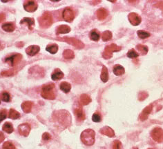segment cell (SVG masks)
I'll use <instances>...</instances> for the list:
<instances>
[{"mask_svg":"<svg viewBox=\"0 0 163 149\" xmlns=\"http://www.w3.org/2000/svg\"><path fill=\"white\" fill-rule=\"evenodd\" d=\"M95 133L94 130L92 129H86L82 133L81 140L85 145L91 146L95 142Z\"/></svg>","mask_w":163,"mask_h":149,"instance_id":"cell-1","label":"cell"},{"mask_svg":"<svg viewBox=\"0 0 163 149\" xmlns=\"http://www.w3.org/2000/svg\"><path fill=\"white\" fill-rule=\"evenodd\" d=\"M54 88H55V85L53 84H49L44 86L41 93L42 97L46 99H50V100L55 99V94L53 92Z\"/></svg>","mask_w":163,"mask_h":149,"instance_id":"cell-2","label":"cell"},{"mask_svg":"<svg viewBox=\"0 0 163 149\" xmlns=\"http://www.w3.org/2000/svg\"><path fill=\"white\" fill-rule=\"evenodd\" d=\"M39 23L42 28H46L51 26L53 23L52 15L49 12H45L40 18L39 19Z\"/></svg>","mask_w":163,"mask_h":149,"instance_id":"cell-3","label":"cell"},{"mask_svg":"<svg viewBox=\"0 0 163 149\" xmlns=\"http://www.w3.org/2000/svg\"><path fill=\"white\" fill-rule=\"evenodd\" d=\"M120 50H121V47L118 46L115 44H111L107 46L105 48L104 52H103L102 56L104 59L108 60V59L111 58L112 56H113V52L120 51Z\"/></svg>","mask_w":163,"mask_h":149,"instance_id":"cell-4","label":"cell"},{"mask_svg":"<svg viewBox=\"0 0 163 149\" xmlns=\"http://www.w3.org/2000/svg\"><path fill=\"white\" fill-rule=\"evenodd\" d=\"M57 40L67 42L68 44L73 45L74 47L78 49H82L84 47V44L82 42L79 41L77 39L73 38V37H63V38H58Z\"/></svg>","mask_w":163,"mask_h":149,"instance_id":"cell-5","label":"cell"},{"mask_svg":"<svg viewBox=\"0 0 163 149\" xmlns=\"http://www.w3.org/2000/svg\"><path fill=\"white\" fill-rule=\"evenodd\" d=\"M151 136L156 142L161 143L163 142V130L159 127H156L152 130Z\"/></svg>","mask_w":163,"mask_h":149,"instance_id":"cell-6","label":"cell"},{"mask_svg":"<svg viewBox=\"0 0 163 149\" xmlns=\"http://www.w3.org/2000/svg\"><path fill=\"white\" fill-rule=\"evenodd\" d=\"M22 58V55L20 54H16V55H13L6 57L5 59V62L8 63L11 66H14L20 62V61H21Z\"/></svg>","mask_w":163,"mask_h":149,"instance_id":"cell-7","label":"cell"},{"mask_svg":"<svg viewBox=\"0 0 163 149\" xmlns=\"http://www.w3.org/2000/svg\"><path fill=\"white\" fill-rule=\"evenodd\" d=\"M62 17L63 19L67 22H71L74 19L75 15L74 12L70 8H67L64 10L63 13H62Z\"/></svg>","mask_w":163,"mask_h":149,"instance_id":"cell-8","label":"cell"},{"mask_svg":"<svg viewBox=\"0 0 163 149\" xmlns=\"http://www.w3.org/2000/svg\"><path fill=\"white\" fill-rule=\"evenodd\" d=\"M37 7L38 6L36 2L34 1H26L24 4V8L25 9V11L29 12V13L35 12L37 9Z\"/></svg>","mask_w":163,"mask_h":149,"instance_id":"cell-9","label":"cell"},{"mask_svg":"<svg viewBox=\"0 0 163 149\" xmlns=\"http://www.w3.org/2000/svg\"><path fill=\"white\" fill-rule=\"evenodd\" d=\"M129 20L130 23H131L133 26H138L141 22V17L140 15H137V13H131L128 16Z\"/></svg>","mask_w":163,"mask_h":149,"instance_id":"cell-10","label":"cell"},{"mask_svg":"<svg viewBox=\"0 0 163 149\" xmlns=\"http://www.w3.org/2000/svg\"><path fill=\"white\" fill-rule=\"evenodd\" d=\"M19 133L22 136H28L30 131V126L28 123H22L18 127Z\"/></svg>","mask_w":163,"mask_h":149,"instance_id":"cell-11","label":"cell"},{"mask_svg":"<svg viewBox=\"0 0 163 149\" xmlns=\"http://www.w3.org/2000/svg\"><path fill=\"white\" fill-rule=\"evenodd\" d=\"M152 108H153L152 104H150L148 106H147V107L142 111V113H141L140 115V118L142 121H145V120H146L147 118H148L149 115L150 114V113L152 111Z\"/></svg>","mask_w":163,"mask_h":149,"instance_id":"cell-12","label":"cell"},{"mask_svg":"<svg viewBox=\"0 0 163 149\" xmlns=\"http://www.w3.org/2000/svg\"><path fill=\"white\" fill-rule=\"evenodd\" d=\"M40 46H36V45L30 46H28V48H26V54H28V55L34 56L40 52Z\"/></svg>","mask_w":163,"mask_h":149,"instance_id":"cell-13","label":"cell"},{"mask_svg":"<svg viewBox=\"0 0 163 149\" xmlns=\"http://www.w3.org/2000/svg\"><path fill=\"white\" fill-rule=\"evenodd\" d=\"M100 132L101 134L106 135V136L109 137V138H113L115 136V133L113 130L111 128L108 126H104L100 129Z\"/></svg>","mask_w":163,"mask_h":149,"instance_id":"cell-14","label":"cell"},{"mask_svg":"<svg viewBox=\"0 0 163 149\" xmlns=\"http://www.w3.org/2000/svg\"><path fill=\"white\" fill-rule=\"evenodd\" d=\"M21 24H24V23H26L28 24V28L30 30H33L35 26V20L33 18H29V17H24L20 21Z\"/></svg>","mask_w":163,"mask_h":149,"instance_id":"cell-15","label":"cell"},{"mask_svg":"<svg viewBox=\"0 0 163 149\" xmlns=\"http://www.w3.org/2000/svg\"><path fill=\"white\" fill-rule=\"evenodd\" d=\"M71 31V28L67 25H61L58 26L56 29V35L59 34H66L69 33Z\"/></svg>","mask_w":163,"mask_h":149,"instance_id":"cell-16","label":"cell"},{"mask_svg":"<svg viewBox=\"0 0 163 149\" xmlns=\"http://www.w3.org/2000/svg\"><path fill=\"white\" fill-rule=\"evenodd\" d=\"M108 11L105 8H101L97 11V17L99 20H103L107 17Z\"/></svg>","mask_w":163,"mask_h":149,"instance_id":"cell-17","label":"cell"},{"mask_svg":"<svg viewBox=\"0 0 163 149\" xmlns=\"http://www.w3.org/2000/svg\"><path fill=\"white\" fill-rule=\"evenodd\" d=\"M63 77H64V73L59 70V69H56V70L53 72L51 75V78L54 81L59 80V79H62Z\"/></svg>","mask_w":163,"mask_h":149,"instance_id":"cell-18","label":"cell"},{"mask_svg":"<svg viewBox=\"0 0 163 149\" xmlns=\"http://www.w3.org/2000/svg\"><path fill=\"white\" fill-rule=\"evenodd\" d=\"M100 78H101V80L104 83H106L108 82V69L106 66H103L102 69V72H101V75H100Z\"/></svg>","mask_w":163,"mask_h":149,"instance_id":"cell-19","label":"cell"},{"mask_svg":"<svg viewBox=\"0 0 163 149\" xmlns=\"http://www.w3.org/2000/svg\"><path fill=\"white\" fill-rule=\"evenodd\" d=\"M32 106H33V103L29 101H24L22 104V108L23 111L26 113H28L31 111Z\"/></svg>","mask_w":163,"mask_h":149,"instance_id":"cell-20","label":"cell"},{"mask_svg":"<svg viewBox=\"0 0 163 149\" xmlns=\"http://www.w3.org/2000/svg\"><path fill=\"white\" fill-rule=\"evenodd\" d=\"M125 68H124L121 65L116 64V65L114 66V68H113V73H114L115 75L117 76L122 75V74L125 73Z\"/></svg>","mask_w":163,"mask_h":149,"instance_id":"cell-21","label":"cell"},{"mask_svg":"<svg viewBox=\"0 0 163 149\" xmlns=\"http://www.w3.org/2000/svg\"><path fill=\"white\" fill-rule=\"evenodd\" d=\"M75 114L76 117H77V118L79 120H82H82H84V118H85L84 113H83L82 108L81 107H78L75 110Z\"/></svg>","mask_w":163,"mask_h":149,"instance_id":"cell-22","label":"cell"},{"mask_svg":"<svg viewBox=\"0 0 163 149\" xmlns=\"http://www.w3.org/2000/svg\"><path fill=\"white\" fill-rule=\"evenodd\" d=\"M59 87H60V89L62 90V91H63L64 93H69V91H71V84H69V83L65 82L61 83V84H60V86H59Z\"/></svg>","mask_w":163,"mask_h":149,"instance_id":"cell-23","label":"cell"},{"mask_svg":"<svg viewBox=\"0 0 163 149\" xmlns=\"http://www.w3.org/2000/svg\"><path fill=\"white\" fill-rule=\"evenodd\" d=\"M91 101V97H89L86 94H82L80 96V102L82 105H87Z\"/></svg>","mask_w":163,"mask_h":149,"instance_id":"cell-24","label":"cell"},{"mask_svg":"<svg viewBox=\"0 0 163 149\" xmlns=\"http://www.w3.org/2000/svg\"><path fill=\"white\" fill-rule=\"evenodd\" d=\"M2 129H3V130H4V131L6 132V133H9V134H11V133H13V130H14L12 123H9V122L5 123L4 124V126H3Z\"/></svg>","mask_w":163,"mask_h":149,"instance_id":"cell-25","label":"cell"},{"mask_svg":"<svg viewBox=\"0 0 163 149\" xmlns=\"http://www.w3.org/2000/svg\"><path fill=\"white\" fill-rule=\"evenodd\" d=\"M2 28H3V30L6 32H13V31H14L15 27L14 26V24H13V23H4V24H3Z\"/></svg>","mask_w":163,"mask_h":149,"instance_id":"cell-26","label":"cell"},{"mask_svg":"<svg viewBox=\"0 0 163 149\" xmlns=\"http://www.w3.org/2000/svg\"><path fill=\"white\" fill-rule=\"evenodd\" d=\"M46 50L51 54H55L58 50V46L56 44L48 45L46 46Z\"/></svg>","mask_w":163,"mask_h":149,"instance_id":"cell-27","label":"cell"},{"mask_svg":"<svg viewBox=\"0 0 163 149\" xmlns=\"http://www.w3.org/2000/svg\"><path fill=\"white\" fill-rule=\"evenodd\" d=\"M102 40L104 42H108L111 40L112 38V33L109 30H106L102 33Z\"/></svg>","mask_w":163,"mask_h":149,"instance_id":"cell-28","label":"cell"},{"mask_svg":"<svg viewBox=\"0 0 163 149\" xmlns=\"http://www.w3.org/2000/svg\"><path fill=\"white\" fill-rule=\"evenodd\" d=\"M63 55L64 58L67 59V60H70V59L74 58V52L71 50H65L63 52Z\"/></svg>","mask_w":163,"mask_h":149,"instance_id":"cell-29","label":"cell"},{"mask_svg":"<svg viewBox=\"0 0 163 149\" xmlns=\"http://www.w3.org/2000/svg\"><path fill=\"white\" fill-rule=\"evenodd\" d=\"M8 117H9L11 119H17L20 117V113H18V112L17 111H15V110L11 109L9 111V116Z\"/></svg>","mask_w":163,"mask_h":149,"instance_id":"cell-30","label":"cell"},{"mask_svg":"<svg viewBox=\"0 0 163 149\" xmlns=\"http://www.w3.org/2000/svg\"><path fill=\"white\" fill-rule=\"evenodd\" d=\"M137 49L140 51V52L142 55H146V54L148 52V47L146 46L142 45V44H139L137 46Z\"/></svg>","mask_w":163,"mask_h":149,"instance_id":"cell-31","label":"cell"},{"mask_svg":"<svg viewBox=\"0 0 163 149\" xmlns=\"http://www.w3.org/2000/svg\"><path fill=\"white\" fill-rule=\"evenodd\" d=\"M137 33L138 37L141 39L148 38V37L150 36V33H148V32L145 31V30H138Z\"/></svg>","mask_w":163,"mask_h":149,"instance_id":"cell-32","label":"cell"},{"mask_svg":"<svg viewBox=\"0 0 163 149\" xmlns=\"http://www.w3.org/2000/svg\"><path fill=\"white\" fill-rule=\"evenodd\" d=\"M90 37L93 41H98L100 39V35L99 33H98L96 30H93L90 33Z\"/></svg>","mask_w":163,"mask_h":149,"instance_id":"cell-33","label":"cell"},{"mask_svg":"<svg viewBox=\"0 0 163 149\" xmlns=\"http://www.w3.org/2000/svg\"><path fill=\"white\" fill-rule=\"evenodd\" d=\"M127 56H128L129 58H136L138 57V53L135 51L134 49H131L127 53Z\"/></svg>","mask_w":163,"mask_h":149,"instance_id":"cell-34","label":"cell"},{"mask_svg":"<svg viewBox=\"0 0 163 149\" xmlns=\"http://www.w3.org/2000/svg\"><path fill=\"white\" fill-rule=\"evenodd\" d=\"M2 148L3 149H16L15 148V146L11 142H4V144L2 146Z\"/></svg>","mask_w":163,"mask_h":149,"instance_id":"cell-35","label":"cell"},{"mask_svg":"<svg viewBox=\"0 0 163 149\" xmlns=\"http://www.w3.org/2000/svg\"><path fill=\"white\" fill-rule=\"evenodd\" d=\"M1 96H2V99L4 101H6V102H8L11 100V97H10L9 93L7 92H3L2 94H1Z\"/></svg>","mask_w":163,"mask_h":149,"instance_id":"cell-36","label":"cell"},{"mask_svg":"<svg viewBox=\"0 0 163 149\" xmlns=\"http://www.w3.org/2000/svg\"><path fill=\"white\" fill-rule=\"evenodd\" d=\"M92 119L94 122H100V121H101V115H100V113H94V114L93 115Z\"/></svg>","mask_w":163,"mask_h":149,"instance_id":"cell-37","label":"cell"},{"mask_svg":"<svg viewBox=\"0 0 163 149\" xmlns=\"http://www.w3.org/2000/svg\"><path fill=\"white\" fill-rule=\"evenodd\" d=\"M13 74H14V70H13L3 71V72H1V75L4 76V77H10V76L13 75Z\"/></svg>","mask_w":163,"mask_h":149,"instance_id":"cell-38","label":"cell"},{"mask_svg":"<svg viewBox=\"0 0 163 149\" xmlns=\"http://www.w3.org/2000/svg\"><path fill=\"white\" fill-rule=\"evenodd\" d=\"M6 116H7V113H6V110H1V112H0V123L4 120L6 118Z\"/></svg>","mask_w":163,"mask_h":149,"instance_id":"cell-39","label":"cell"},{"mask_svg":"<svg viewBox=\"0 0 163 149\" xmlns=\"http://www.w3.org/2000/svg\"><path fill=\"white\" fill-rule=\"evenodd\" d=\"M147 97H148V94H147V93H146V92H141V93H139L138 99H140V101L144 100V99H145Z\"/></svg>","mask_w":163,"mask_h":149,"instance_id":"cell-40","label":"cell"},{"mask_svg":"<svg viewBox=\"0 0 163 149\" xmlns=\"http://www.w3.org/2000/svg\"><path fill=\"white\" fill-rule=\"evenodd\" d=\"M113 149H121V143L118 140H115L113 142Z\"/></svg>","mask_w":163,"mask_h":149,"instance_id":"cell-41","label":"cell"},{"mask_svg":"<svg viewBox=\"0 0 163 149\" xmlns=\"http://www.w3.org/2000/svg\"><path fill=\"white\" fill-rule=\"evenodd\" d=\"M42 138H43V140H48L51 138V135L48 133H44L43 134V135H42Z\"/></svg>","mask_w":163,"mask_h":149,"instance_id":"cell-42","label":"cell"},{"mask_svg":"<svg viewBox=\"0 0 163 149\" xmlns=\"http://www.w3.org/2000/svg\"><path fill=\"white\" fill-rule=\"evenodd\" d=\"M156 7L159 8L160 9H161L163 11V2H159L157 4H156Z\"/></svg>","mask_w":163,"mask_h":149,"instance_id":"cell-43","label":"cell"},{"mask_svg":"<svg viewBox=\"0 0 163 149\" xmlns=\"http://www.w3.org/2000/svg\"><path fill=\"white\" fill-rule=\"evenodd\" d=\"M5 15L4 13H0V23L2 22L5 19Z\"/></svg>","mask_w":163,"mask_h":149,"instance_id":"cell-44","label":"cell"},{"mask_svg":"<svg viewBox=\"0 0 163 149\" xmlns=\"http://www.w3.org/2000/svg\"><path fill=\"white\" fill-rule=\"evenodd\" d=\"M4 139H5V138H4V134H3V133H1V132L0 131V143L4 141Z\"/></svg>","mask_w":163,"mask_h":149,"instance_id":"cell-45","label":"cell"},{"mask_svg":"<svg viewBox=\"0 0 163 149\" xmlns=\"http://www.w3.org/2000/svg\"><path fill=\"white\" fill-rule=\"evenodd\" d=\"M133 149H137V148H133Z\"/></svg>","mask_w":163,"mask_h":149,"instance_id":"cell-46","label":"cell"},{"mask_svg":"<svg viewBox=\"0 0 163 149\" xmlns=\"http://www.w3.org/2000/svg\"><path fill=\"white\" fill-rule=\"evenodd\" d=\"M148 149H153V148H148Z\"/></svg>","mask_w":163,"mask_h":149,"instance_id":"cell-47","label":"cell"},{"mask_svg":"<svg viewBox=\"0 0 163 149\" xmlns=\"http://www.w3.org/2000/svg\"><path fill=\"white\" fill-rule=\"evenodd\" d=\"M0 103H1V101H0Z\"/></svg>","mask_w":163,"mask_h":149,"instance_id":"cell-48","label":"cell"}]
</instances>
